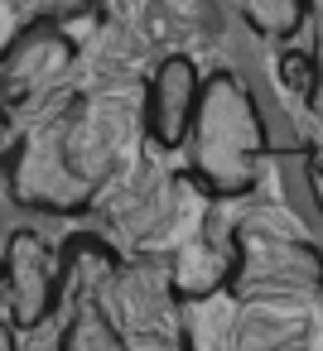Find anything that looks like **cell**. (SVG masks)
I'll return each instance as SVG.
<instances>
[{"label":"cell","instance_id":"1","mask_svg":"<svg viewBox=\"0 0 323 351\" xmlns=\"http://www.w3.org/2000/svg\"><path fill=\"white\" fill-rule=\"evenodd\" d=\"M265 121L251 97V87L232 73L217 68L203 77V97L183 140V173L208 202H232L256 193L260 164H265Z\"/></svg>","mask_w":323,"mask_h":351},{"label":"cell","instance_id":"2","mask_svg":"<svg viewBox=\"0 0 323 351\" xmlns=\"http://www.w3.org/2000/svg\"><path fill=\"white\" fill-rule=\"evenodd\" d=\"M0 269H5V322L20 337L49 327L58 317L63 284H68V265L49 245L44 231H34V226L10 231L5 250H0Z\"/></svg>","mask_w":323,"mask_h":351},{"label":"cell","instance_id":"3","mask_svg":"<svg viewBox=\"0 0 323 351\" xmlns=\"http://www.w3.org/2000/svg\"><path fill=\"white\" fill-rule=\"evenodd\" d=\"M323 289V255L309 241L236 226V274L232 293H304Z\"/></svg>","mask_w":323,"mask_h":351},{"label":"cell","instance_id":"4","mask_svg":"<svg viewBox=\"0 0 323 351\" xmlns=\"http://www.w3.org/2000/svg\"><path fill=\"white\" fill-rule=\"evenodd\" d=\"M78 63V44L63 29H34L0 58V106H49Z\"/></svg>","mask_w":323,"mask_h":351},{"label":"cell","instance_id":"5","mask_svg":"<svg viewBox=\"0 0 323 351\" xmlns=\"http://www.w3.org/2000/svg\"><path fill=\"white\" fill-rule=\"evenodd\" d=\"M198 97H203V73L188 53H169L159 58V68L150 73L145 82V106H140V125H145V140L155 149H183L188 140V125H193V111H198Z\"/></svg>","mask_w":323,"mask_h":351},{"label":"cell","instance_id":"6","mask_svg":"<svg viewBox=\"0 0 323 351\" xmlns=\"http://www.w3.org/2000/svg\"><path fill=\"white\" fill-rule=\"evenodd\" d=\"M232 274H236V226H217V217H208L203 236L179 245V255L164 269L169 298H208L217 289H232Z\"/></svg>","mask_w":323,"mask_h":351},{"label":"cell","instance_id":"7","mask_svg":"<svg viewBox=\"0 0 323 351\" xmlns=\"http://www.w3.org/2000/svg\"><path fill=\"white\" fill-rule=\"evenodd\" d=\"M107 0H0V58L34 29H63L68 20H82L102 10Z\"/></svg>","mask_w":323,"mask_h":351},{"label":"cell","instance_id":"8","mask_svg":"<svg viewBox=\"0 0 323 351\" xmlns=\"http://www.w3.org/2000/svg\"><path fill=\"white\" fill-rule=\"evenodd\" d=\"M236 5H241V20L251 25V34L280 39V44H294V34L309 20V0H236Z\"/></svg>","mask_w":323,"mask_h":351},{"label":"cell","instance_id":"9","mask_svg":"<svg viewBox=\"0 0 323 351\" xmlns=\"http://www.w3.org/2000/svg\"><path fill=\"white\" fill-rule=\"evenodd\" d=\"M275 77H280V87H285L294 101H313V92H318L313 53L299 49V44H280V53H275Z\"/></svg>","mask_w":323,"mask_h":351},{"label":"cell","instance_id":"10","mask_svg":"<svg viewBox=\"0 0 323 351\" xmlns=\"http://www.w3.org/2000/svg\"><path fill=\"white\" fill-rule=\"evenodd\" d=\"M289 164H299V178H304V188H309V197H313V212L323 217V154H318L313 145H304V149L289 154Z\"/></svg>","mask_w":323,"mask_h":351},{"label":"cell","instance_id":"11","mask_svg":"<svg viewBox=\"0 0 323 351\" xmlns=\"http://www.w3.org/2000/svg\"><path fill=\"white\" fill-rule=\"evenodd\" d=\"M15 159V121H10V111L0 106V169H5Z\"/></svg>","mask_w":323,"mask_h":351},{"label":"cell","instance_id":"12","mask_svg":"<svg viewBox=\"0 0 323 351\" xmlns=\"http://www.w3.org/2000/svg\"><path fill=\"white\" fill-rule=\"evenodd\" d=\"M0 351H25V346H20V332H15L5 317H0Z\"/></svg>","mask_w":323,"mask_h":351},{"label":"cell","instance_id":"13","mask_svg":"<svg viewBox=\"0 0 323 351\" xmlns=\"http://www.w3.org/2000/svg\"><path fill=\"white\" fill-rule=\"evenodd\" d=\"M0 308H5V269H0Z\"/></svg>","mask_w":323,"mask_h":351}]
</instances>
